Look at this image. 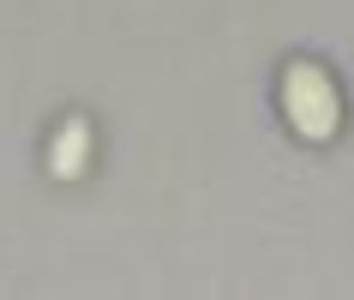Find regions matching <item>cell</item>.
<instances>
[{"instance_id": "1", "label": "cell", "mask_w": 354, "mask_h": 300, "mask_svg": "<svg viewBox=\"0 0 354 300\" xmlns=\"http://www.w3.org/2000/svg\"><path fill=\"white\" fill-rule=\"evenodd\" d=\"M282 109L295 120L300 138H330L342 126V96H336L330 73L313 66V60H295L288 73H282Z\"/></svg>"}, {"instance_id": "2", "label": "cell", "mask_w": 354, "mask_h": 300, "mask_svg": "<svg viewBox=\"0 0 354 300\" xmlns=\"http://www.w3.org/2000/svg\"><path fill=\"white\" fill-rule=\"evenodd\" d=\"M78 150H91L84 126H73V132H66V144H60V156H55V174H78V169H73V162H78Z\"/></svg>"}]
</instances>
